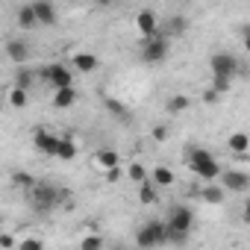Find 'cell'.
<instances>
[{
    "instance_id": "6da1fadb",
    "label": "cell",
    "mask_w": 250,
    "mask_h": 250,
    "mask_svg": "<svg viewBox=\"0 0 250 250\" xmlns=\"http://www.w3.org/2000/svg\"><path fill=\"white\" fill-rule=\"evenodd\" d=\"M186 165H188V171H191L194 177H200L203 183H212V180H218V174H221V165H218L215 153L206 150V147H188V150H186Z\"/></svg>"
},
{
    "instance_id": "7a4b0ae2",
    "label": "cell",
    "mask_w": 250,
    "mask_h": 250,
    "mask_svg": "<svg viewBox=\"0 0 250 250\" xmlns=\"http://www.w3.org/2000/svg\"><path fill=\"white\" fill-rule=\"evenodd\" d=\"M191 227H194V212L188 206H177L171 212V218L165 221V238L174 244H183V241H188Z\"/></svg>"
},
{
    "instance_id": "3957f363",
    "label": "cell",
    "mask_w": 250,
    "mask_h": 250,
    "mask_svg": "<svg viewBox=\"0 0 250 250\" xmlns=\"http://www.w3.org/2000/svg\"><path fill=\"white\" fill-rule=\"evenodd\" d=\"M30 200H33L36 212H50L53 206H59L65 200V191L59 186H50V183H36L30 191Z\"/></svg>"
},
{
    "instance_id": "277c9868",
    "label": "cell",
    "mask_w": 250,
    "mask_h": 250,
    "mask_svg": "<svg viewBox=\"0 0 250 250\" xmlns=\"http://www.w3.org/2000/svg\"><path fill=\"white\" fill-rule=\"evenodd\" d=\"M162 244H168V238H165V221H145L139 229H136V247H142V250H153V247H162Z\"/></svg>"
},
{
    "instance_id": "5b68a950",
    "label": "cell",
    "mask_w": 250,
    "mask_h": 250,
    "mask_svg": "<svg viewBox=\"0 0 250 250\" xmlns=\"http://www.w3.org/2000/svg\"><path fill=\"white\" fill-rule=\"evenodd\" d=\"M209 71H212V77L232 80V77L241 71V62H238L235 53H229V50H218V53H212V59H209Z\"/></svg>"
},
{
    "instance_id": "8992f818",
    "label": "cell",
    "mask_w": 250,
    "mask_h": 250,
    "mask_svg": "<svg viewBox=\"0 0 250 250\" xmlns=\"http://www.w3.org/2000/svg\"><path fill=\"white\" fill-rule=\"evenodd\" d=\"M39 77H42L44 83H50L56 91L74 85V71H68L65 65H42V68L36 71V80H39Z\"/></svg>"
},
{
    "instance_id": "52a82bcc",
    "label": "cell",
    "mask_w": 250,
    "mask_h": 250,
    "mask_svg": "<svg viewBox=\"0 0 250 250\" xmlns=\"http://www.w3.org/2000/svg\"><path fill=\"white\" fill-rule=\"evenodd\" d=\"M168 53H171L168 39H165V36H153V39H147L145 47H142V62H147V65H162V62L168 59Z\"/></svg>"
},
{
    "instance_id": "ba28073f",
    "label": "cell",
    "mask_w": 250,
    "mask_h": 250,
    "mask_svg": "<svg viewBox=\"0 0 250 250\" xmlns=\"http://www.w3.org/2000/svg\"><path fill=\"white\" fill-rule=\"evenodd\" d=\"M218 177H221V188H224V191L244 194V191L250 188V177H247L244 171H238V168H227V171H221Z\"/></svg>"
},
{
    "instance_id": "9c48e42d",
    "label": "cell",
    "mask_w": 250,
    "mask_h": 250,
    "mask_svg": "<svg viewBox=\"0 0 250 250\" xmlns=\"http://www.w3.org/2000/svg\"><path fill=\"white\" fill-rule=\"evenodd\" d=\"M59 139H62V136H56V133H50V130H36L33 145H36V150H39V153H44V156H56Z\"/></svg>"
},
{
    "instance_id": "30bf717a",
    "label": "cell",
    "mask_w": 250,
    "mask_h": 250,
    "mask_svg": "<svg viewBox=\"0 0 250 250\" xmlns=\"http://www.w3.org/2000/svg\"><path fill=\"white\" fill-rule=\"evenodd\" d=\"M33 6V15H36V24L39 27H53L59 21V12L53 3H47V0H39V3H30Z\"/></svg>"
},
{
    "instance_id": "8fae6325",
    "label": "cell",
    "mask_w": 250,
    "mask_h": 250,
    "mask_svg": "<svg viewBox=\"0 0 250 250\" xmlns=\"http://www.w3.org/2000/svg\"><path fill=\"white\" fill-rule=\"evenodd\" d=\"M136 30L145 36V42H147V39H153V36H159V21H156V12L142 9V12L136 15Z\"/></svg>"
},
{
    "instance_id": "7c38bea8",
    "label": "cell",
    "mask_w": 250,
    "mask_h": 250,
    "mask_svg": "<svg viewBox=\"0 0 250 250\" xmlns=\"http://www.w3.org/2000/svg\"><path fill=\"white\" fill-rule=\"evenodd\" d=\"M6 56L15 62V65H24L27 59H30V47H27V42H6Z\"/></svg>"
},
{
    "instance_id": "4fadbf2b",
    "label": "cell",
    "mask_w": 250,
    "mask_h": 250,
    "mask_svg": "<svg viewBox=\"0 0 250 250\" xmlns=\"http://www.w3.org/2000/svg\"><path fill=\"white\" fill-rule=\"evenodd\" d=\"M94 162H97V168H103V171H115V168L121 165V156H118L115 150L103 147V150H97V153H94Z\"/></svg>"
},
{
    "instance_id": "5bb4252c",
    "label": "cell",
    "mask_w": 250,
    "mask_h": 250,
    "mask_svg": "<svg viewBox=\"0 0 250 250\" xmlns=\"http://www.w3.org/2000/svg\"><path fill=\"white\" fill-rule=\"evenodd\" d=\"M71 62H74V68H77L80 74H91V71H97V65H100L94 53H74Z\"/></svg>"
},
{
    "instance_id": "9a60e30c",
    "label": "cell",
    "mask_w": 250,
    "mask_h": 250,
    "mask_svg": "<svg viewBox=\"0 0 250 250\" xmlns=\"http://www.w3.org/2000/svg\"><path fill=\"white\" fill-rule=\"evenodd\" d=\"M200 197H203V203H209V206H221V203L227 200V191H224L221 186L206 183V188H200Z\"/></svg>"
},
{
    "instance_id": "2e32d148",
    "label": "cell",
    "mask_w": 250,
    "mask_h": 250,
    "mask_svg": "<svg viewBox=\"0 0 250 250\" xmlns=\"http://www.w3.org/2000/svg\"><path fill=\"white\" fill-rule=\"evenodd\" d=\"M150 183H153L156 188H168V186H174V171L165 168V165H156L153 174H150Z\"/></svg>"
},
{
    "instance_id": "e0dca14e",
    "label": "cell",
    "mask_w": 250,
    "mask_h": 250,
    "mask_svg": "<svg viewBox=\"0 0 250 250\" xmlns=\"http://www.w3.org/2000/svg\"><path fill=\"white\" fill-rule=\"evenodd\" d=\"M227 147H229L235 156H244V153L250 150V139H247V133H232V136L227 139Z\"/></svg>"
},
{
    "instance_id": "ac0fdd59",
    "label": "cell",
    "mask_w": 250,
    "mask_h": 250,
    "mask_svg": "<svg viewBox=\"0 0 250 250\" xmlns=\"http://www.w3.org/2000/svg\"><path fill=\"white\" fill-rule=\"evenodd\" d=\"M77 103V88L71 85V88H59L56 94H53V106L56 109H68V106H74Z\"/></svg>"
},
{
    "instance_id": "d6986e66",
    "label": "cell",
    "mask_w": 250,
    "mask_h": 250,
    "mask_svg": "<svg viewBox=\"0 0 250 250\" xmlns=\"http://www.w3.org/2000/svg\"><path fill=\"white\" fill-rule=\"evenodd\" d=\"M139 200H142L145 206H153V203L159 200V188H156L150 180H145V183L139 186Z\"/></svg>"
},
{
    "instance_id": "ffe728a7",
    "label": "cell",
    "mask_w": 250,
    "mask_h": 250,
    "mask_svg": "<svg viewBox=\"0 0 250 250\" xmlns=\"http://www.w3.org/2000/svg\"><path fill=\"white\" fill-rule=\"evenodd\" d=\"M15 21H18L21 30H36V27H39V24H36V15H33V6H21L18 15H15Z\"/></svg>"
},
{
    "instance_id": "44dd1931",
    "label": "cell",
    "mask_w": 250,
    "mask_h": 250,
    "mask_svg": "<svg viewBox=\"0 0 250 250\" xmlns=\"http://www.w3.org/2000/svg\"><path fill=\"white\" fill-rule=\"evenodd\" d=\"M56 159H62V162H71V159H77V145H74L71 139H59Z\"/></svg>"
},
{
    "instance_id": "7402d4cb",
    "label": "cell",
    "mask_w": 250,
    "mask_h": 250,
    "mask_svg": "<svg viewBox=\"0 0 250 250\" xmlns=\"http://www.w3.org/2000/svg\"><path fill=\"white\" fill-rule=\"evenodd\" d=\"M165 109H168V115H180V112L188 109V97L186 94H171L168 103H165Z\"/></svg>"
},
{
    "instance_id": "603a6c76",
    "label": "cell",
    "mask_w": 250,
    "mask_h": 250,
    "mask_svg": "<svg viewBox=\"0 0 250 250\" xmlns=\"http://www.w3.org/2000/svg\"><path fill=\"white\" fill-rule=\"evenodd\" d=\"M12 183H15V188H21V191H27V194H30V191H33V186H36L39 180H36V177H30L27 171H15V174H12Z\"/></svg>"
},
{
    "instance_id": "cb8c5ba5",
    "label": "cell",
    "mask_w": 250,
    "mask_h": 250,
    "mask_svg": "<svg viewBox=\"0 0 250 250\" xmlns=\"http://www.w3.org/2000/svg\"><path fill=\"white\" fill-rule=\"evenodd\" d=\"M127 177H130V183L142 186V183L147 180V171H145V165H142V162H133V165H127Z\"/></svg>"
},
{
    "instance_id": "d4e9b609",
    "label": "cell",
    "mask_w": 250,
    "mask_h": 250,
    "mask_svg": "<svg viewBox=\"0 0 250 250\" xmlns=\"http://www.w3.org/2000/svg\"><path fill=\"white\" fill-rule=\"evenodd\" d=\"M103 106H106V109H109L112 115H118V121H130V109H127V106H121L118 100L106 97V100H103Z\"/></svg>"
},
{
    "instance_id": "484cf974",
    "label": "cell",
    "mask_w": 250,
    "mask_h": 250,
    "mask_svg": "<svg viewBox=\"0 0 250 250\" xmlns=\"http://www.w3.org/2000/svg\"><path fill=\"white\" fill-rule=\"evenodd\" d=\"M103 235H97V232H91V235H85L83 238V244H80V250H103Z\"/></svg>"
},
{
    "instance_id": "4316f807",
    "label": "cell",
    "mask_w": 250,
    "mask_h": 250,
    "mask_svg": "<svg viewBox=\"0 0 250 250\" xmlns=\"http://www.w3.org/2000/svg\"><path fill=\"white\" fill-rule=\"evenodd\" d=\"M33 80H36V74H33L30 68H21V71H18V83H15V88H21V91H27Z\"/></svg>"
},
{
    "instance_id": "83f0119b",
    "label": "cell",
    "mask_w": 250,
    "mask_h": 250,
    "mask_svg": "<svg viewBox=\"0 0 250 250\" xmlns=\"http://www.w3.org/2000/svg\"><path fill=\"white\" fill-rule=\"evenodd\" d=\"M18 250H44V241L36 238V235H27V238L18 241Z\"/></svg>"
},
{
    "instance_id": "f1b7e54d",
    "label": "cell",
    "mask_w": 250,
    "mask_h": 250,
    "mask_svg": "<svg viewBox=\"0 0 250 250\" xmlns=\"http://www.w3.org/2000/svg\"><path fill=\"white\" fill-rule=\"evenodd\" d=\"M9 103H12L15 109H24V106H27V91H21V88H12V91H9Z\"/></svg>"
},
{
    "instance_id": "f546056e",
    "label": "cell",
    "mask_w": 250,
    "mask_h": 250,
    "mask_svg": "<svg viewBox=\"0 0 250 250\" xmlns=\"http://www.w3.org/2000/svg\"><path fill=\"white\" fill-rule=\"evenodd\" d=\"M229 85H232V80H221V77H215V83H212V91L221 97V94H227V91H229Z\"/></svg>"
},
{
    "instance_id": "4dcf8cb0",
    "label": "cell",
    "mask_w": 250,
    "mask_h": 250,
    "mask_svg": "<svg viewBox=\"0 0 250 250\" xmlns=\"http://www.w3.org/2000/svg\"><path fill=\"white\" fill-rule=\"evenodd\" d=\"M171 30L174 33H183L186 30V18H171Z\"/></svg>"
},
{
    "instance_id": "1f68e13d",
    "label": "cell",
    "mask_w": 250,
    "mask_h": 250,
    "mask_svg": "<svg viewBox=\"0 0 250 250\" xmlns=\"http://www.w3.org/2000/svg\"><path fill=\"white\" fill-rule=\"evenodd\" d=\"M153 139H156V142H165V139H168V130H165V127H153Z\"/></svg>"
},
{
    "instance_id": "d6a6232c",
    "label": "cell",
    "mask_w": 250,
    "mask_h": 250,
    "mask_svg": "<svg viewBox=\"0 0 250 250\" xmlns=\"http://www.w3.org/2000/svg\"><path fill=\"white\" fill-rule=\"evenodd\" d=\"M0 247H3V250L15 247V238H12V235H0Z\"/></svg>"
},
{
    "instance_id": "836d02e7",
    "label": "cell",
    "mask_w": 250,
    "mask_h": 250,
    "mask_svg": "<svg viewBox=\"0 0 250 250\" xmlns=\"http://www.w3.org/2000/svg\"><path fill=\"white\" fill-rule=\"evenodd\" d=\"M0 106H3V94H0Z\"/></svg>"
}]
</instances>
